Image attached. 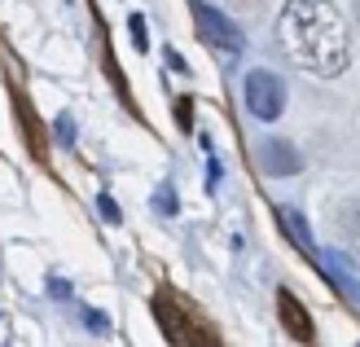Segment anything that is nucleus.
<instances>
[{
	"label": "nucleus",
	"instance_id": "5",
	"mask_svg": "<svg viewBox=\"0 0 360 347\" xmlns=\"http://www.w3.org/2000/svg\"><path fill=\"white\" fill-rule=\"evenodd\" d=\"M277 317H281L285 334H290L295 343H303V347H312V343H316V325H312V317H308V308H303L285 286L277 290Z\"/></svg>",
	"mask_w": 360,
	"mask_h": 347
},
{
	"label": "nucleus",
	"instance_id": "13",
	"mask_svg": "<svg viewBox=\"0 0 360 347\" xmlns=\"http://www.w3.org/2000/svg\"><path fill=\"white\" fill-rule=\"evenodd\" d=\"M97 203H101V220H110V225H119V220H123V211L115 207V198H110V194H101Z\"/></svg>",
	"mask_w": 360,
	"mask_h": 347
},
{
	"label": "nucleus",
	"instance_id": "16",
	"mask_svg": "<svg viewBox=\"0 0 360 347\" xmlns=\"http://www.w3.org/2000/svg\"><path fill=\"white\" fill-rule=\"evenodd\" d=\"M176 119H180V127H189V101H176Z\"/></svg>",
	"mask_w": 360,
	"mask_h": 347
},
{
	"label": "nucleus",
	"instance_id": "8",
	"mask_svg": "<svg viewBox=\"0 0 360 347\" xmlns=\"http://www.w3.org/2000/svg\"><path fill=\"white\" fill-rule=\"evenodd\" d=\"M334 225H338V233L347 237V246H352V251H360V198H347V203L338 207Z\"/></svg>",
	"mask_w": 360,
	"mask_h": 347
},
{
	"label": "nucleus",
	"instance_id": "11",
	"mask_svg": "<svg viewBox=\"0 0 360 347\" xmlns=\"http://www.w3.org/2000/svg\"><path fill=\"white\" fill-rule=\"evenodd\" d=\"M128 27H132V44H136L141 53H146V49H150V40H146V18L132 13V18H128Z\"/></svg>",
	"mask_w": 360,
	"mask_h": 347
},
{
	"label": "nucleus",
	"instance_id": "3",
	"mask_svg": "<svg viewBox=\"0 0 360 347\" xmlns=\"http://www.w3.org/2000/svg\"><path fill=\"white\" fill-rule=\"evenodd\" d=\"M193 9V27H198V40H202L211 53H220L224 62H238L242 49H246V35L242 27H233V18L220 13L215 5H207V0H189Z\"/></svg>",
	"mask_w": 360,
	"mask_h": 347
},
{
	"label": "nucleus",
	"instance_id": "14",
	"mask_svg": "<svg viewBox=\"0 0 360 347\" xmlns=\"http://www.w3.org/2000/svg\"><path fill=\"white\" fill-rule=\"evenodd\" d=\"M224 5H229V9H238V13H255L264 0H224Z\"/></svg>",
	"mask_w": 360,
	"mask_h": 347
},
{
	"label": "nucleus",
	"instance_id": "1",
	"mask_svg": "<svg viewBox=\"0 0 360 347\" xmlns=\"http://www.w3.org/2000/svg\"><path fill=\"white\" fill-rule=\"evenodd\" d=\"M277 44L299 70L321 80L343 75L352 62L347 23L330 0H285L277 13Z\"/></svg>",
	"mask_w": 360,
	"mask_h": 347
},
{
	"label": "nucleus",
	"instance_id": "6",
	"mask_svg": "<svg viewBox=\"0 0 360 347\" xmlns=\"http://www.w3.org/2000/svg\"><path fill=\"white\" fill-rule=\"evenodd\" d=\"M259 168H264L268 176H295V172H303V158H299V150H295L290 141L264 137V141H259Z\"/></svg>",
	"mask_w": 360,
	"mask_h": 347
},
{
	"label": "nucleus",
	"instance_id": "15",
	"mask_svg": "<svg viewBox=\"0 0 360 347\" xmlns=\"http://www.w3.org/2000/svg\"><path fill=\"white\" fill-rule=\"evenodd\" d=\"M49 290H53V295H58V299H70V286H66L62 277H53V282H49Z\"/></svg>",
	"mask_w": 360,
	"mask_h": 347
},
{
	"label": "nucleus",
	"instance_id": "7",
	"mask_svg": "<svg viewBox=\"0 0 360 347\" xmlns=\"http://www.w3.org/2000/svg\"><path fill=\"white\" fill-rule=\"evenodd\" d=\"M316 264L321 268H326V277L338 286V295H343V299H360V282L352 277V264L343 260V255H338V251H326V255H316Z\"/></svg>",
	"mask_w": 360,
	"mask_h": 347
},
{
	"label": "nucleus",
	"instance_id": "17",
	"mask_svg": "<svg viewBox=\"0 0 360 347\" xmlns=\"http://www.w3.org/2000/svg\"><path fill=\"white\" fill-rule=\"evenodd\" d=\"M356 13H360V5H356Z\"/></svg>",
	"mask_w": 360,
	"mask_h": 347
},
{
	"label": "nucleus",
	"instance_id": "2",
	"mask_svg": "<svg viewBox=\"0 0 360 347\" xmlns=\"http://www.w3.org/2000/svg\"><path fill=\"white\" fill-rule=\"evenodd\" d=\"M154 317L163 325V334L172 339V347H220L215 334L207 330V321L193 313V303L176 299L172 290H163V295L154 299Z\"/></svg>",
	"mask_w": 360,
	"mask_h": 347
},
{
	"label": "nucleus",
	"instance_id": "4",
	"mask_svg": "<svg viewBox=\"0 0 360 347\" xmlns=\"http://www.w3.org/2000/svg\"><path fill=\"white\" fill-rule=\"evenodd\" d=\"M242 97H246L250 119H259V123H273L285 111V84H281V75H273V70H264V66L242 80Z\"/></svg>",
	"mask_w": 360,
	"mask_h": 347
},
{
	"label": "nucleus",
	"instance_id": "9",
	"mask_svg": "<svg viewBox=\"0 0 360 347\" xmlns=\"http://www.w3.org/2000/svg\"><path fill=\"white\" fill-rule=\"evenodd\" d=\"M277 220H281L285 233L295 237V246H299V251H308V255H312V237H308V225H303V215H299V211L281 207V211H277Z\"/></svg>",
	"mask_w": 360,
	"mask_h": 347
},
{
	"label": "nucleus",
	"instance_id": "12",
	"mask_svg": "<svg viewBox=\"0 0 360 347\" xmlns=\"http://www.w3.org/2000/svg\"><path fill=\"white\" fill-rule=\"evenodd\" d=\"M154 207L163 211V215H176V194H172V185H163V189L154 194Z\"/></svg>",
	"mask_w": 360,
	"mask_h": 347
},
{
	"label": "nucleus",
	"instance_id": "10",
	"mask_svg": "<svg viewBox=\"0 0 360 347\" xmlns=\"http://www.w3.org/2000/svg\"><path fill=\"white\" fill-rule=\"evenodd\" d=\"M79 317H84V325H88L93 334H105V330H110V321H105L101 313H93V308H84V303H79Z\"/></svg>",
	"mask_w": 360,
	"mask_h": 347
}]
</instances>
